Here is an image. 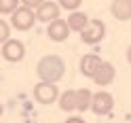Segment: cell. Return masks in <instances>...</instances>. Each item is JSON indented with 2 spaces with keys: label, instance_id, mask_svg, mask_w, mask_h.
Instances as JSON below:
<instances>
[{
  "label": "cell",
  "instance_id": "2",
  "mask_svg": "<svg viewBox=\"0 0 131 123\" xmlns=\"http://www.w3.org/2000/svg\"><path fill=\"white\" fill-rule=\"evenodd\" d=\"M36 13H34V9H30V6H19L17 11H15L13 15H11V23H13V28H17V30H21V32H26V30H30L32 26L36 23Z\"/></svg>",
  "mask_w": 131,
  "mask_h": 123
},
{
  "label": "cell",
  "instance_id": "5",
  "mask_svg": "<svg viewBox=\"0 0 131 123\" xmlns=\"http://www.w3.org/2000/svg\"><path fill=\"white\" fill-rule=\"evenodd\" d=\"M0 51H2V57L6 62H21L26 55V45L17 38H9L6 43H2Z\"/></svg>",
  "mask_w": 131,
  "mask_h": 123
},
{
  "label": "cell",
  "instance_id": "15",
  "mask_svg": "<svg viewBox=\"0 0 131 123\" xmlns=\"http://www.w3.org/2000/svg\"><path fill=\"white\" fill-rule=\"evenodd\" d=\"M19 2L21 0H0V15H13L15 11L19 9Z\"/></svg>",
  "mask_w": 131,
  "mask_h": 123
},
{
  "label": "cell",
  "instance_id": "4",
  "mask_svg": "<svg viewBox=\"0 0 131 123\" xmlns=\"http://www.w3.org/2000/svg\"><path fill=\"white\" fill-rule=\"evenodd\" d=\"M34 98L40 104H53L55 100H59V91H57L55 83H47V81H40L34 87Z\"/></svg>",
  "mask_w": 131,
  "mask_h": 123
},
{
  "label": "cell",
  "instance_id": "11",
  "mask_svg": "<svg viewBox=\"0 0 131 123\" xmlns=\"http://www.w3.org/2000/svg\"><path fill=\"white\" fill-rule=\"evenodd\" d=\"M110 13L118 21H129L131 19V0H112Z\"/></svg>",
  "mask_w": 131,
  "mask_h": 123
},
{
  "label": "cell",
  "instance_id": "8",
  "mask_svg": "<svg viewBox=\"0 0 131 123\" xmlns=\"http://www.w3.org/2000/svg\"><path fill=\"white\" fill-rule=\"evenodd\" d=\"M47 34L51 40H55V43H63L66 38L70 36V26H68V21H63V19H55L49 23V28H47Z\"/></svg>",
  "mask_w": 131,
  "mask_h": 123
},
{
  "label": "cell",
  "instance_id": "13",
  "mask_svg": "<svg viewBox=\"0 0 131 123\" xmlns=\"http://www.w3.org/2000/svg\"><path fill=\"white\" fill-rule=\"evenodd\" d=\"M76 104H78V98H76V91H72V89H68V91H63L59 96V108L63 112L76 110Z\"/></svg>",
  "mask_w": 131,
  "mask_h": 123
},
{
  "label": "cell",
  "instance_id": "6",
  "mask_svg": "<svg viewBox=\"0 0 131 123\" xmlns=\"http://www.w3.org/2000/svg\"><path fill=\"white\" fill-rule=\"evenodd\" d=\"M114 108V98L108 91H97L93 93V102H91V110L95 115H108Z\"/></svg>",
  "mask_w": 131,
  "mask_h": 123
},
{
  "label": "cell",
  "instance_id": "9",
  "mask_svg": "<svg viewBox=\"0 0 131 123\" xmlns=\"http://www.w3.org/2000/svg\"><path fill=\"white\" fill-rule=\"evenodd\" d=\"M102 57L100 55H95V53H87V55H83V60H80V72L87 77V79H93L95 77V72L100 70V66H102Z\"/></svg>",
  "mask_w": 131,
  "mask_h": 123
},
{
  "label": "cell",
  "instance_id": "1",
  "mask_svg": "<svg viewBox=\"0 0 131 123\" xmlns=\"http://www.w3.org/2000/svg\"><path fill=\"white\" fill-rule=\"evenodd\" d=\"M66 72V64L59 55H45L40 57L36 64V74L40 81H47V83H57Z\"/></svg>",
  "mask_w": 131,
  "mask_h": 123
},
{
  "label": "cell",
  "instance_id": "20",
  "mask_svg": "<svg viewBox=\"0 0 131 123\" xmlns=\"http://www.w3.org/2000/svg\"><path fill=\"white\" fill-rule=\"evenodd\" d=\"M127 62H129V64H131V47H129V49H127Z\"/></svg>",
  "mask_w": 131,
  "mask_h": 123
},
{
  "label": "cell",
  "instance_id": "3",
  "mask_svg": "<svg viewBox=\"0 0 131 123\" xmlns=\"http://www.w3.org/2000/svg\"><path fill=\"white\" fill-rule=\"evenodd\" d=\"M104 36H106V23L102 19H91L89 26L80 32V40L85 45H97Z\"/></svg>",
  "mask_w": 131,
  "mask_h": 123
},
{
  "label": "cell",
  "instance_id": "17",
  "mask_svg": "<svg viewBox=\"0 0 131 123\" xmlns=\"http://www.w3.org/2000/svg\"><path fill=\"white\" fill-rule=\"evenodd\" d=\"M9 36H11V28H9V23L2 19V21H0V40H2V43H6V40H9Z\"/></svg>",
  "mask_w": 131,
  "mask_h": 123
},
{
  "label": "cell",
  "instance_id": "18",
  "mask_svg": "<svg viewBox=\"0 0 131 123\" xmlns=\"http://www.w3.org/2000/svg\"><path fill=\"white\" fill-rule=\"evenodd\" d=\"M42 2H45V0H21V4L23 6H30V9H38Z\"/></svg>",
  "mask_w": 131,
  "mask_h": 123
},
{
  "label": "cell",
  "instance_id": "16",
  "mask_svg": "<svg viewBox=\"0 0 131 123\" xmlns=\"http://www.w3.org/2000/svg\"><path fill=\"white\" fill-rule=\"evenodd\" d=\"M80 4H83V0H59V6H61V9H66V11H70V13L78 11Z\"/></svg>",
  "mask_w": 131,
  "mask_h": 123
},
{
  "label": "cell",
  "instance_id": "10",
  "mask_svg": "<svg viewBox=\"0 0 131 123\" xmlns=\"http://www.w3.org/2000/svg\"><path fill=\"white\" fill-rule=\"evenodd\" d=\"M114 77H116V68H114V64L104 62L102 66H100V70L95 72L93 83H95V85H100V87H104V85H110L112 81H114Z\"/></svg>",
  "mask_w": 131,
  "mask_h": 123
},
{
  "label": "cell",
  "instance_id": "12",
  "mask_svg": "<svg viewBox=\"0 0 131 123\" xmlns=\"http://www.w3.org/2000/svg\"><path fill=\"white\" fill-rule=\"evenodd\" d=\"M66 21H68V26H70V30H72V32H83V30L89 26V21H91V19H89L85 13L74 11V13H70V17L66 19Z\"/></svg>",
  "mask_w": 131,
  "mask_h": 123
},
{
  "label": "cell",
  "instance_id": "14",
  "mask_svg": "<svg viewBox=\"0 0 131 123\" xmlns=\"http://www.w3.org/2000/svg\"><path fill=\"white\" fill-rule=\"evenodd\" d=\"M76 98H78V104H76V110L78 112H85L91 108V102H93V93L89 89H76Z\"/></svg>",
  "mask_w": 131,
  "mask_h": 123
},
{
  "label": "cell",
  "instance_id": "19",
  "mask_svg": "<svg viewBox=\"0 0 131 123\" xmlns=\"http://www.w3.org/2000/svg\"><path fill=\"white\" fill-rule=\"evenodd\" d=\"M63 123H87L83 117H70V119H66Z\"/></svg>",
  "mask_w": 131,
  "mask_h": 123
},
{
  "label": "cell",
  "instance_id": "7",
  "mask_svg": "<svg viewBox=\"0 0 131 123\" xmlns=\"http://www.w3.org/2000/svg\"><path fill=\"white\" fill-rule=\"evenodd\" d=\"M59 2H53V0H45L42 4L36 9V17L38 21H47V23H51L55 19H59Z\"/></svg>",
  "mask_w": 131,
  "mask_h": 123
}]
</instances>
